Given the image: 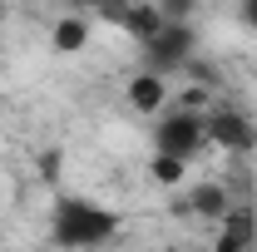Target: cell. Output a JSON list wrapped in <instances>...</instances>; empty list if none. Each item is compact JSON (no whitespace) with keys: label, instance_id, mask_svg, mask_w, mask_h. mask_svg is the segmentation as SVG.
Here are the masks:
<instances>
[{"label":"cell","instance_id":"cell-2","mask_svg":"<svg viewBox=\"0 0 257 252\" xmlns=\"http://www.w3.org/2000/svg\"><path fill=\"white\" fill-rule=\"evenodd\" d=\"M203 144H208V134H203V114H193V109H178V114L159 119V129H154V149L168 154V158H183V163H188Z\"/></svg>","mask_w":257,"mask_h":252},{"label":"cell","instance_id":"cell-7","mask_svg":"<svg viewBox=\"0 0 257 252\" xmlns=\"http://www.w3.org/2000/svg\"><path fill=\"white\" fill-rule=\"evenodd\" d=\"M163 99H168V89H163V74H134L128 79V104L139 109V114H159L163 109Z\"/></svg>","mask_w":257,"mask_h":252},{"label":"cell","instance_id":"cell-3","mask_svg":"<svg viewBox=\"0 0 257 252\" xmlns=\"http://www.w3.org/2000/svg\"><path fill=\"white\" fill-rule=\"evenodd\" d=\"M193 50H198V35H193V25H168V20H163L159 35L144 45L149 74H168V69L188 64V60H193Z\"/></svg>","mask_w":257,"mask_h":252},{"label":"cell","instance_id":"cell-5","mask_svg":"<svg viewBox=\"0 0 257 252\" xmlns=\"http://www.w3.org/2000/svg\"><path fill=\"white\" fill-rule=\"evenodd\" d=\"M252 247H257V213L252 208H227L213 252H252Z\"/></svg>","mask_w":257,"mask_h":252},{"label":"cell","instance_id":"cell-6","mask_svg":"<svg viewBox=\"0 0 257 252\" xmlns=\"http://www.w3.org/2000/svg\"><path fill=\"white\" fill-rule=\"evenodd\" d=\"M104 20H114V25H124L134 40H154L159 35V25H163V15L154 10V5H139V0H114L109 10H104Z\"/></svg>","mask_w":257,"mask_h":252},{"label":"cell","instance_id":"cell-13","mask_svg":"<svg viewBox=\"0 0 257 252\" xmlns=\"http://www.w3.org/2000/svg\"><path fill=\"white\" fill-rule=\"evenodd\" d=\"M0 20H5V0H0Z\"/></svg>","mask_w":257,"mask_h":252},{"label":"cell","instance_id":"cell-11","mask_svg":"<svg viewBox=\"0 0 257 252\" xmlns=\"http://www.w3.org/2000/svg\"><path fill=\"white\" fill-rule=\"evenodd\" d=\"M154 10H159L168 25H188V15L198 10V0H154Z\"/></svg>","mask_w":257,"mask_h":252},{"label":"cell","instance_id":"cell-1","mask_svg":"<svg viewBox=\"0 0 257 252\" xmlns=\"http://www.w3.org/2000/svg\"><path fill=\"white\" fill-rule=\"evenodd\" d=\"M50 232H55V242L60 247H99V242H109L114 232H119V213L114 208H104L94 198H60L55 203V213H50Z\"/></svg>","mask_w":257,"mask_h":252},{"label":"cell","instance_id":"cell-8","mask_svg":"<svg viewBox=\"0 0 257 252\" xmlns=\"http://www.w3.org/2000/svg\"><path fill=\"white\" fill-rule=\"evenodd\" d=\"M89 30H94V20H89V15H64L60 25L50 30V40H55V50H60V55H79V50L89 45Z\"/></svg>","mask_w":257,"mask_h":252},{"label":"cell","instance_id":"cell-12","mask_svg":"<svg viewBox=\"0 0 257 252\" xmlns=\"http://www.w3.org/2000/svg\"><path fill=\"white\" fill-rule=\"evenodd\" d=\"M242 20H247V25L257 30V0H242Z\"/></svg>","mask_w":257,"mask_h":252},{"label":"cell","instance_id":"cell-9","mask_svg":"<svg viewBox=\"0 0 257 252\" xmlns=\"http://www.w3.org/2000/svg\"><path fill=\"white\" fill-rule=\"evenodd\" d=\"M188 208L198 213V218H208V222H223V213H227V193L218 188V183H198V188H193V198H188Z\"/></svg>","mask_w":257,"mask_h":252},{"label":"cell","instance_id":"cell-4","mask_svg":"<svg viewBox=\"0 0 257 252\" xmlns=\"http://www.w3.org/2000/svg\"><path fill=\"white\" fill-rule=\"evenodd\" d=\"M203 134H208V144H218L227 154H247L257 149V124L247 114H237V109H213L208 119H203Z\"/></svg>","mask_w":257,"mask_h":252},{"label":"cell","instance_id":"cell-10","mask_svg":"<svg viewBox=\"0 0 257 252\" xmlns=\"http://www.w3.org/2000/svg\"><path fill=\"white\" fill-rule=\"evenodd\" d=\"M183 168H188L183 158H168V154H154V163H149L154 183H163V188H168V183H178V178H183Z\"/></svg>","mask_w":257,"mask_h":252}]
</instances>
